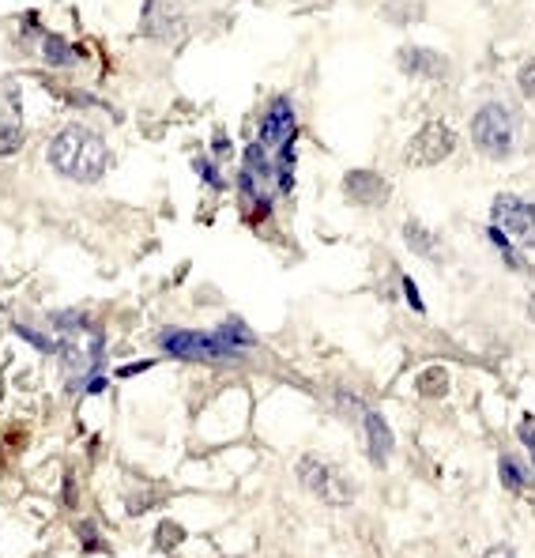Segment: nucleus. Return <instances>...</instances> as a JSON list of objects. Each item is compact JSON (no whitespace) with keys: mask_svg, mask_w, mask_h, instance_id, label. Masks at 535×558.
Masks as SVG:
<instances>
[{"mask_svg":"<svg viewBox=\"0 0 535 558\" xmlns=\"http://www.w3.org/2000/svg\"><path fill=\"white\" fill-rule=\"evenodd\" d=\"M256 140H261L268 152H283L287 144H298V114H294V102L287 95L272 98V106L261 117V128H256Z\"/></svg>","mask_w":535,"mask_h":558,"instance_id":"obj_7","label":"nucleus"},{"mask_svg":"<svg viewBox=\"0 0 535 558\" xmlns=\"http://www.w3.org/2000/svg\"><path fill=\"white\" fill-rule=\"evenodd\" d=\"M46 159L60 178H69L76 185H98L106 178V170H110V147H106V140L95 128L72 121L57 128V136L46 147Z\"/></svg>","mask_w":535,"mask_h":558,"instance_id":"obj_1","label":"nucleus"},{"mask_svg":"<svg viewBox=\"0 0 535 558\" xmlns=\"http://www.w3.org/2000/svg\"><path fill=\"white\" fill-rule=\"evenodd\" d=\"M483 558H517V551H512V547H490Z\"/></svg>","mask_w":535,"mask_h":558,"instance_id":"obj_26","label":"nucleus"},{"mask_svg":"<svg viewBox=\"0 0 535 558\" xmlns=\"http://www.w3.org/2000/svg\"><path fill=\"white\" fill-rule=\"evenodd\" d=\"M147 367H152V362H136V367H121V370H117V377H133V374H140V370H147Z\"/></svg>","mask_w":535,"mask_h":558,"instance_id":"obj_27","label":"nucleus"},{"mask_svg":"<svg viewBox=\"0 0 535 558\" xmlns=\"http://www.w3.org/2000/svg\"><path fill=\"white\" fill-rule=\"evenodd\" d=\"M453 152H457V133H453V125H445V121H426L419 133L408 140V147H403V163H408V166H419V170H430V166L445 163Z\"/></svg>","mask_w":535,"mask_h":558,"instance_id":"obj_5","label":"nucleus"},{"mask_svg":"<svg viewBox=\"0 0 535 558\" xmlns=\"http://www.w3.org/2000/svg\"><path fill=\"white\" fill-rule=\"evenodd\" d=\"M472 144L486 159L505 163L517 147V114L505 102H486L472 117Z\"/></svg>","mask_w":535,"mask_h":558,"instance_id":"obj_2","label":"nucleus"},{"mask_svg":"<svg viewBox=\"0 0 535 558\" xmlns=\"http://www.w3.org/2000/svg\"><path fill=\"white\" fill-rule=\"evenodd\" d=\"M490 227L505 230L517 246L535 249V200H524L517 192H502L490 204Z\"/></svg>","mask_w":535,"mask_h":558,"instance_id":"obj_4","label":"nucleus"},{"mask_svg":"<svg viewBox=\"0 0 535 558\" xmlns=\"http://www.w3.org/2000/svg\"><path fill=\"white\" fill-rule=\"evenodd\" d=\"M197 174H200L211 189H223V185H226V181H223V174L216 170V163H211V159H197Z\"/></svg>","mask_w":535,"mask_h":558,"instance_id":"obj_22","label":"nucleus"},{"mask_svg":"<svg viewBox=\"0 0 535 558\" xmlns=\"http://www.w3.org/2000/svg\"><path fill=\"white\" fill-rule=\"evenodd\" d=\"M521 442L528 445V453H531V460H535V426H531V423H521Z\"/></svg>","mask_w":535,"mask_h":558,"instance_id":"obj_24","label":"nucleus"},{"mask_svg":"<svg viewBox=\"0 0 535 558\" xmlns=\"http://www.w3.org/2000/svg\"><path fill=\"white\" fill-rule=\"evenodd\" d=\"M211 152H216L219 159L230 155V140H226V133H216V140H211Z\"/></svg>","mask_w":535,"mask_h":558,"instance_id":"obj_25","label":"nucleus"},{"mask_svg":"<svg viewBox=\"0 0 535 558\" xmlns=\"http://www.w3.org/2000/svg\"><path fill=\"white\" fill-rule=\"evenodd\" d=\"M403 242H408L411 253L426 256V261H441V238H438L430 227H422L419 219H408V223H403Z\"/></svg>","mask_w":535,"mask_h":558,"instance_id":"obj_13","label":"nucleus"},{"mask_svg":"<svg viewBox=\"0 0 535 558\" xmlns=\"http://www.w3.org/2000/svg\"><path fill=\"white\" fill-rule=\"evenodd\" d=\"M53 325L64 329V332H83V329H91V321L79 310H60V313H53Z\"/></svg>","mask_w":535,"mask_h":558,"instance_id":"obj_19","label":"nucleus"},{"mask_svg":"<svg viewBox=\"0 0 535 558\" xmlns=\"http://www.w3.org/2000/svg\"><path fill=\"white\" fill-rule=\"evenodd\" d=\"M396 60H400V72L411 79H445L448 76V57L430 46H400Z\"/></svg>","mask_w":535,"mask_h":558,"instance_id":"obj_10","label":"nucleus"},{"mask_svg":"<svg viewBox=\"0 0 535 558\" xmlns=\"http://www.w3.org/2000/svg\"><path fill=\"white\" fill-rule=\"evenodd\" d=\"M517 88H521V95H524L528 102H535V57L521 64V72H517Z\"/></svg>","mask_w":535,"mask_h":558,"instance_id":"obj_20","label":"nucleus"},{"mask_svg":"<svg viewBox=\"0 0 535 558\" xmlns=\"http://www.w3.org/2000/svg\"><path fill=\"white\" fill-rule=\"evenodd\" d=\"M528 313H531V321H535V294H531V302H528Z\"/></svg>","mask_w":535,"mask_h":558,"instance_id":"obj_28","label":"nucleus"},{"mask_svg":"<svg viewBox=\"0 0 535 558\" xmlns=\"http://www.w3.org/2000/svg\"><path fill=\"white\" fill-rule=\"evenodd\" d=\"M12 332L19 336V339H27V343H34V348L42 351V355H53L57 351V343L46 336V332H34L31 325H12Z\"/></svg>","mask_w":535,"mask_h":558,"instance_id":"obj_18","label":"nucleus"},{"mask_svg":"<svg viewBox=\"0 0 535 558\" xmlns=\"http://www.w3.org/2000/svg\"><path fill=\"white\" fill-rule=\"evenodd\" d=\"M181 15H185V8L178 5V0H147L143 31L152 38H174L178 27H181Z\"/></svg>","mask_w":535,"mask_h":558,"instance_id":"obj_11","label":"nucleus"},{"mask_svg":"<svg viewBox=\"0 0 535 558\" xmlns=\"http://www.w3.org/2000/svg\"><path fill=\"white\" fill-rule=\"evenodd\" d=\"M181 535H185V532H181V525H174V521H162V525H159V532H155V540H159L162 547H178V544H181Z\"/></svg>","mask_w":535,"mask_h":558,"instance_id":"obj_21","label":"nucleus"},{"mask_svg":"<svg viewBox=\"0 0 535 558\" xmlns=\"http://www.w3.org/2000/svg\"><path fill=\"white\" fill-rule=\"evenodd\" d=\"M42 57H46V64H53V69H69L76 60V50L60 34H42Z\"/></svg>","mask_w":535,"mask_h":558,"instance_id":"obj_15","label":"nucleus"},{"mask_svg":"<svg viewBox=\"0 0 535 558\" xmlns=\"http://www.w3.org/2000/svg\"><path fill=\"white\" fill-rule=\"evenodd\" d=\"M159 348L185 362H238L242 351L230 348L219 332H189V329H162Z\"/></svg>","mask_w":535,"mask_h":558,"instance_id":"obj_3","label":"nucleus"},{"mask_svg":"<svg viewBox=\"0 0 535 558\" xmlns=\"http://www.w3.org/2000/svg\"><path fill=\"white\" fill-rule=\"evenodd\" d=\"M498 471H502V483L509 490H524L528 487V476H524V468L517 464V457H502L498 460Z\"/></svg>","mask_w":535,"mask_h":558,"instance_id":"obj_17","label":"nucleus"},{"mask_svg":"<svg viewBox=\"0 0 535 558\" xmlns=\"http://www.w3.org/2000/svg\"><path fill=\"white\" fill-rule=\"evenodd\" d=\"M298 479H302V487L309 490V495H317L320 502H328V506H347L355 498V483L339 468L317 460V457L298 460Z\"/></svg>","mask_w":535,"mask_h":558,"instance_id":"obj_6","label":"nucleus"},{"mask_svg":"<svg viewBox=\"0 0 535 558\" xmlns=\"http://www.w3.org/2000/svg\"><path fill=\"white\" fill-rule=\"evenodd\" d=\"M403 294H408V302H411L415 313L426 310V306H422V294H419V287H415V279H411V275H403Z\"/></svg>","mask_w":535,"mask_h":558,"instance_id":"obj_23","label":"nucleus"},{"mask_svg":"<svg viewBox=\"0 0 535 558\" xmlns=\"http://www.w3.org/2000/svg\"><path fill=\"white\" fill-rule=\"evenodd\" d=\"M362 426H366V445H370V460L377 468H384V460L392 457V431H389V423H384L381 412H366L362 415Z\"/></svg>","mask_w":535,"mask_h":558,"instance_id":"obj_12","label":"nucleus"},{"mask_svg":"<svg viewBox=\"0 0 535 558\" xmlns=\"http://www.w3.org/2000/svg\"><path fill=\"white\" fill-rule=\"evenodd\" d=\"M226 343H230V348H238V351H245V348H253V343H256V336L249 332V325H245V321L242 317H226L223 321V325L216 329Z\"/></svg>","mask_w":535,"mask_h":558,"instance_id":"obj_16","label":"nucleus"},{"mask_svg":"<svg viewBox=\"0 0 535 558\" xmlns=\"http://www.w3.org/2000/svg\"><path fill=\"white\" fill-rule=\"evenodd\" d=\"M415 393L426 396V400L445 396V393H448V370H445V367H426V370H419V377H415Z\"/></svg>","mask_w":535,"mask_h":558,"instance_id":"obj_14","label":"nucleus"},{"mask_svg":"<svg viewBox=\"0 0 535 558\" xmlns=\"http://www.w3.org/2000/svg\"><path fill=\"white\" fill-rule=\"evenodd\" d=\"M392 185L384 181L377 170H351V174H344V197L358 208H381L384 200H389Z\"/></svg>","mask_w":535,"mask_h":558,"instance_id":"obj_9","label":"nucleus"},{"mask_svg":"<svg viewBox=\"0 0 535 558\" xmlns=\"http://www.w3.org/2000/svg\"><path fill=\"white\" fill-rule=\"evenodd\" d=\"M23 147V91L19 79H0V159Z\"/></svg>","mask_w":535,"mask_h":558,"instance_id":"obj_8","label":"nucleus"}]
</instances>
